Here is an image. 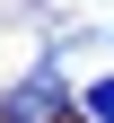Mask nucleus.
Listing matches in <instances>:
<instances>
[{
    "label": "nucleus",
    "instance_id": "nucleus-2",
    "mask_svg": "<svg viewBox=\"0 0 114 123\" xmlns=\"http://www.w3.org/2000/svg\"><path fill=\"white\" fill-rule=\"evenodd\" d=\"M79 105H88V123H114V79H96V88H88Z\"/></svg>",
    "mask_w": 114,
    "mask_h": 123
},
{
    "label": "nucleus",
    "instance_id": "nucleus-1",
    "mask_svg": "<svg viewBox=\"0 0 114 123\" xmlns=\"http://www.w3.org/2000/svg\"><path fill=\"white\" fill-rule=\"evenodd\" d=\"M61 114H70V88L53 79V62H44L35 79H18L9 97H0V123H61Z\"/></svg>",
    "mask_w": 114,
    "mask_h": 123
}]
</instances>
